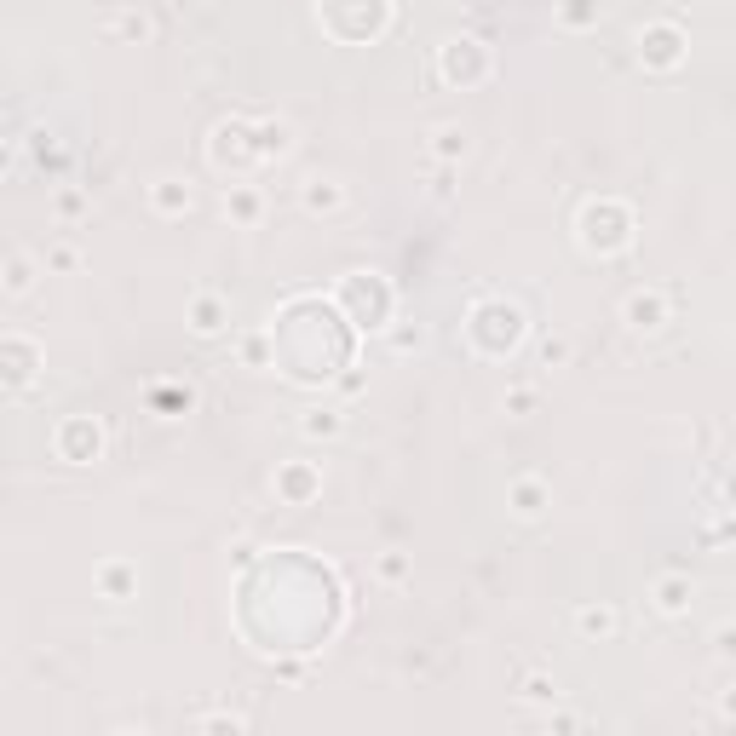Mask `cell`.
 I'll use <instances>...</instances> for the list:
<instances>
[{
    "label": "cell",
    "instance_id": "6da1fadb",
    "mask_svg": "<svg viewBox=\"0 0 736 736\" xmlns=\"http://www.w3.org/2000/svg\"><path fill=\"white\" fill-rule=\"evenodd\" d=\"M633 242V213L621 202H593V207H581V248L587 253H621Z\"/></svg>",
    "mask_w": 736,
    "mask_h": 736
},
{
    "label": "cell",
    "instance_id": "7a4b0ae2",
    "mask_svg": "<svg viewBox=\"0 0 736 736\" xmlns=\"http://www.w3.org/2000/svg\"><path fill=\"white\" fill-rule=\"evenodd\" d=\"M437 75H443L449 87H478L483 75H489V46L466 41V35L443 41V46H437Z\"/></svg>",
    "mask_w": 736,
    "mask_h": 736
},
{
    "label": "cell",
    "instance_id": "3957f363",
    "mask_svg": "<svg viewBox=\"0 0 736 736\" xmlns=\"http://www.w3.org/2000/svg\"><path fill=\"white\" fill-rule=\"evenodd\" d=\"M52 449H58V460H69V466H92V460L104 455V426H98V420H87V414H75V420H64V426H58Z\"/></svg>",
    "mask_w": 736,
    "mask_h": 736
},
{
    "label": "cell",
    "instance_id": "277c9868",
    "mask_svg": "<svg viewBox=\"0 0 736 736\" xmlns=\"http://www.w3.org/2000/svg\"><path fill=\"white\" fill-rule=\"evenodd\" d=\"M639 58H644V69H679V58H685V29H679V23H644Z\"/></svg>",
    "mask_w": 736,
    "mask_h": 736
},
{
    "label": "cell",
    "instance_id": "5b68a950",
    "mask_svg": "<svg viewBox=\"0 0 736 736\" xmlns=\"http://www.w3.org/2000/svg\"><path fill=\"white\" fill-rule=\"evenodd\" d=\"M213 161H219V167H259L253 121H225V127L213 133Z\"/></svg>",
    "mask_w": 736,
    "mask_h": 736
},
{
    "label": "cell",
    "instance_id": "8992f818",
    "mask_svg": "<svg viewBox=\"0 0 736 736\" xmlns=\"http://www.w3.org/2000/svg\"><path fill=\"white\" fill-rule=\"evenodd\" d=\"M322 495V472L311 460H288V466H276V501L282 506H311Z\"/></svg>",
    "mask_w": 736,
    "mask_h": 736
},
{
    "label": "cell",
    "instance_id": "52a82bcc",
    "mask_svg": "<svg viewBox=\"0 0 736 736\" xmlns=\"http://www.w3.org/2000/svg\"><path fill=\"white\" fill-rule=\"evenodd\" d=\"M621 322L633 328V334H656L667 322V294L662 288H639V294L621 299Z\"/></svg>",
    "mask_w": 736,
    "mask_h": 736
},
{
    "label": "cell",
    "instance_id": "ba28073f",
    "mask_svg": "<svg viewBox=\"0 0 736 736\" xmlns=\"http://www.w3.org/2000/svg\"><path fill=\"white\" fill-rule=\"evenodd\" d=\"M506 506L518 512V518H541L552 506V489H547V478H535V472H524V478H512L506 483Z\"/></svg>",
    "mask_w": 736,
    "mask_h": 736
},
{
    "label": "cell",
    "instance_id": "9c48e42d",
    "mask_svg": "<svg viewBox=\"0 0 736 736\" xmlns=\"http://www.w3.org/2000/svg\"><path fill=\"white\" fill-rule=\"evenodd\" d=\"M150 207H156L161 219H184V213L196 207V190L184 179H173V173H161V179L150 184Z\"/></svg>",
    "mask_w": 736,
    "mask_h": 736
},
{
    "label": "cell",
    "instance_id": "30bf717a",
    "mask_svg": "<svg viewBox=\"0 0 736 736\" xmlns=\"http://www.w3.org/2000/svg\"><path fill=\"white\" fill-rule=\"evenodd\" d=\"M92 581H98V593L110 598V604H127L133 587H138V570H133V564H121V558H110V564H98V570H92Z\"/></svg>",
    "mask_w": 736,
    "mask_h": 736
},
{
    "label": "cell",
    "instance_id": "8fae6325",
    "mask_svg": "<svg viewBox=\"0 0 736 736\" xmlns=\"http://www.w3.org/2000/svg\"><path fill=\"white\" fill-rule=\"evenodd\" d=\"M253 144H259V161H282L294 150V127L288 121H253Z\"/></svg>",
    "mask_w": 736,
    "mask_h": 736
},
{
    "label": "cell",
    "instance_id": "7c38bea8",
    "mask_svg": "<svg viewBox=\"0 0 736 736\" xmlns=\"http://www.w3.org/2000/svg\"><path fill=\"white\" fill-rule=\"evenodd\" d=\"M225 322H230V311H225V299H219V294H196V299H190V328H196L202 340H213Z\"/></svg>",
    "mask_w": 736,
    "mask_h": 736
},
{
    "label": "cell",
    "instance_id": "4fadbf2b",
    "mask_svg": "<svg viewBox=\"0 0 736 736\" xmlns=\"http://www.w3.org/2000/svg\"><path fill=\"white\" fill-rule=\"evenodd\" d=\"M299 202H305V213H340V207H345V184L340 179H305Z\"/></svg>",
    "mask_w": 736,
    "mask_h": 736
},
{
    "label": "cell",
    "instance_id": "5bb4252c",
    "mask_svg": "<svg viewBox=\"0 0 736 736\" xmlns=\"http://www.w3.org/2000/svg\"><path fill=\"white\" fill-rule=\"evenodd\" d=\"M6 363H12V368H6V391L18 397V391L29 386V374H35V345L12 334V340H6Z\"/></svg>",
    "mask_w": 736,
    "mask_h": 736
},
{
    "label": "cell",
    "instance_id": "9a60e30c",
    "mask_svg": "<svg viewBox=\"0 0 736 736\" xmlns=\"http://www.w3.org/2000/svg\"><path fill=\"white\" fill-rule=\"evenodd\" d=\"M650 604H656L662 616H685L690 610V575H662L656 593H650Z\"/></svg>",
    "mask_w": 736,
    "mask_h": 736
},
{
    "label": "cell",
    "instance_id": "2e32d148",
    "mask_svg": "<svg viewBox=\"0 0 736 736\" xmlns=\"http://www.w3.org/2000/svg\"><path fill=\"white\" fill-rule=\"evenodd\" d=\"M575 627H581V639H616L621 616L610 604H581V610H575Z\"/></svg>",
    "mask_w": 736,
    "mask_h": 736
},
{
    "label": "cell",
    "instance_id": "e0dca14e",
    "mask_svg": "<svg viewBox=\"0 0 736 736\" xmlns=\"http://www.w3.org/2000/svg\"><path fill=\"white\" fill-rule=\"evenodd\" d=\"M472 150V138H466V127L460 121H443V127H432V156L437 161H460Z\"/></svg>",
    "mask_w": 736,
    "mask_h": 736
},
{
    "label": "cell",
    "instance_id": "ac0fdd59",
    "mask_svg": "<svg viewBox=\"0 0 736 736\" xmlns=\"http://www.w3.org/2000/svg\"><path fill=\"white\" fill-rule=\"evenodd\" d=\"M29 288H35V259L29 253H6V294L23 299Z\"/></svg>",
    "mask_w": 736,
    "mask_h": 736
},
{
    "label": "cell",
    "instance_id": "d6986e66",
    "mask_svg": "<svg viewBox=\"0 0 736 736\" xmlns=\"http://www.w3.org/2000/svg\"><path fill=\"white\" fill-rule=\"evenodd\" d=\"M299 432H305V437H340L345 432V414L340 409H311L305 420H299Z\"/></svg>",
    "mask_w": 736,
    "mask_h": 736
},
{
    "label": "cell",
    "instance_id": "ffe728a7",
    "mask_svg": "<svg viewBox=\"0 0 736 736\" xmlns=\"http://www.w3.org/2000/svg\"><path fill=\"white\" fill-rule=\"evenodd\" d=\"M225 213H230V219H236V225H253V219H259V196H253V190H242V184H236V190H230V196H225Z\"/></svg>",
    "mask_w": 736,
    "mask_h": 736
},
{
    "label": "cell",
    "instance_id": "44dd1931",
    "mask_svg": "<svg viewBox=\"0 0 736 736\" xmlns=\"http://www.w3.org/2000/svg\"><path fill=\"white\" fill-rule=\"evenodd\" d=\"M104 35H127V41H144V35H150V23L138 18V12H121V18L104 23Z\"/></svg>",
    "mask_w": 736,
    "mask_h": 736
},
{
    "label": "cell",
    "instance_id": "7402d4cb",
    "mask_svg": "<svg viewBox=\"0 0 736 736\" xmlns=\"http://www.w3.org/2000/svg\"><path fill=\"white\" fill-rule=\"evenodd\" d=\"M570 357H575V351H570L564 334H547V340H541V363H547V368H564Z\"/></svg>",
    "mask_w": 736,
    "mask_h": 736
},
{
    "label": "cell",
    "instance_id": "603a6c76",
    "mask_svg": "<svg viewBox=\"0 0 736 736\" xmlns=\"http://www.w3.org/2000/svg\"><path fill=\"white\" fill-rule=\"evenodd\" d=\"M380 581H391V587L409 581V558H403V552H380Z\"/></svg>",
    "mask_w": 736,
    "mask_h": 736
},
{
    "label": "cell",
    "instance_id": "cb8c5ba5",
    "mask_svg": "<svg viewBox=\"0 0 736 736\" xmlns=\"http://www.w3.org/2000/svg\"><path fill=\"white\" fill-rule=\"evenodd\" d=\"M524 696H529V702H558V685H552L547 673H529V679H524Z\"/></svg>",
    "mask_w": 736,
    "mask_h": 736
},
{
    "label": "cell",
    "instance_id": "d4e9b609",
    "mask_svg": "<svg viewBox=\"0 0 736 736\" xmlns=\"http://www.w3.org/2000/svg\"><path fill=\"white\" fill-rule=\"evenodd\" d=\"M75 265H81V253H75V248H64V242H58V248H46V271H75Z\"/></svg>",
    "mask_w": 736,
    "mask_h": 736
},
{
    "label": "cell",
    "instance_id": "484cf974",
    "mask_svg": "<svg viewBox=\"0 0 736 736\" xmlns=\"http://www.w3.org/2000/svg\"><path fill=\"white\" fill-rule=\"evenodd\" d=\"M391 351H420V328H391Z\"/></svg>",
    "mask_w": 736,
    "mask_h": 736
},
{
    "label": "cell",
    "instance_id": "4316f807",
    "mask_svg": "<svg viewBox=\"0 0 736 736\" xmlns=\"http://www.w3.org/2000/svg\"><path fill=\"white\" fill-rule=\"evenodd\" d=\"M506 409L529 414V409H535V391H529V386H512V391H506Z\"/></svg>",
    "mask_w": 736,
    "mask_h": 736
},
{
    "label": "cell",
    "instance_id": "83f0119b",
    "mask_svg": "<svg viewBox=\"0 0 736 736\" xmlns=\"http://www.w3.org/2000/svg\"><path fill=\"white\" fill-rule=\"evenodd\" d=\"M564 23H593V6L587 0H564Z\"/></svg>",
    "mask_w": 736,
    "mask_h": 736
},
{
    "label": "cell",
    "instance_id": "f1b7e54d",
    "mask_svg": "<svg viewBox=\"0 0 736 736\" xmlns=\"http://www.w3.org/2000/svg\"><path fill=\"white\" fill-rule=\"evenodd\" d=\"M713 650H719V656H736V627H719V633H713Z\"/></svg>",
    "mask_w": 736,
    "mask_h": 736
},
{
    "label": "cell",
    "instance_id": "f546056e",
    "mask_svg": "<svg viewBox=\"0 0 736 736\" xmlns=\"http://www.w3.org/2000/svg\"><path fill=\"white\" fill-rule=\"evenodd\" d=\"M719 713H725V719H736V685L719 690Z\"/></svg>",
    "mask_w": 736,
    "mask_h": 736
}]
</instances>
